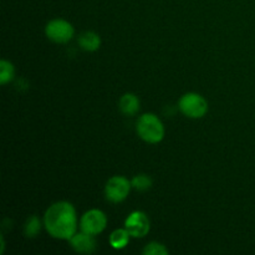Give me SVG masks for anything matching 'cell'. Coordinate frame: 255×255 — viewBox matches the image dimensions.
<instances>
[{"instance_id": "obj_1", "label": "cell", "mask_w": 255, "mask_h": 255, "mask_svg": "<svg viewBox=\"0 0 255 255\" xmlns=\"http://www.w3.org/2000/svg\"><path fill=\"white\" fill-rule=\"evenodd\" d=\"M44 226L52 238L70 241L77 229V216L74 206L65 201L50 206L45 212Z\"/></svg>"}, {"instance_id": "obj_2", "label": "cell", "mask_w": 255, "mask_h": 255, "mask_svg": "<svg viewBox=\"0 0 255 255\" xmlns=\"http://www.w3.org/2000/svg\"><path fill=\"white\" fill-rule=\"evenodd\" d=\"M136 129L139 138L148 143H158L164 137L163 124L154 114L142 115L137 121Z\"/></svg>"}, {"instance_id": "obj_3", "label": "cell", "mask_w": 255, "mask_h": 255, "mask_svg": "<svg viewBox=\"0 0 255 255\" xmlns=\"http://www.w3.org/2000/svg\"><path fill=\"white\" fill-rule=\"evenodd\" d=\"M182 114L189 119H202L208 112V102L196 92H188L183 95L178 102Z\"/></svg>"}, {"instance_id": "obj_4", "label": "cell", "mask_w": 255, "mask_h": 255, "mask_svg": "<svg viewBox=\"0 0 255 255\" xmlns=\"http://www.w3.org/2000/svg\"><path fill=\"white\" fill-rule=\"evenodd\" d=\"M132 184L126 177L114 176L105 186V196L112 203H121L128 197Z\"/></svg>"}, {"instance_id": "obj_5", "label": "cell", "mask_w": 255, "mask_h": 255, "mask_svg": "<svg viewBox=\"0 0 255 255\" xmlns=\"http://www.w3.org/2000/svg\"><path fill=\"white\" fill-rule=\"evenodd\" d=\"M45 34L51 41L57 44H65L70 41L75 34L74 26L64 19H54L47 22L45 27Z\"/></svg>"}, {"instance_id": "obj_6", "label": "cell", "mask_w": 255, "mask_h": 255, "mask_svg": "<svg viewBox=\"0 0 255 255\" xmlns=\"http://www.w3.org/2000/svg\"><path fill=\"white\" fill-rule=\"evenodd\" d=\"M107 226L106 214L100 209H91L87 211L80 221V228L85 233H89L91 236H97L102 233Z\"/></svg>"}, {"instance_id": "obj_7", "label": "cell", "mask_w": 255, "mask_h": 255, "mask_svg": "<svg viewBox=\"0 0 255 255\" xmlns=\"http://www.w3.org/2000/svg\"><path fill=\"white\" fill-rule=\"evenodd\" d=\"M125 228L133 238H143L151 229L149 219L143 212L134 211L125 221Z\"/></svg>"}, {"instance_id": "obj_8", "label": "cell", "mask_w": 255, "mask_h": 255, "mask_svg": "<svg viewBox=\"0 0 255 255\" xmlns=\"http://www.w3.org/2000/svg\"><path fill=\"white\" fill-rule=\"evenodd\" d=\"M94 237L81 231V233H75L74 237L70 239V246L77 253L91 254L96 249V241Z\"/></svg>"}, {"instance_id": "obj_9", "label": "cell", "mask_w": 255, "mask_h": 255, "mask_svg": "<svg viewBox=\"0 0 255 255\" xmlns=\"http://www.w3.org/2000/svg\"><path fill=\"white\" fill-rule=\"evenodd\" d=\"M79 44L85 51H96L101 45V37L94 31H85L80 35Z\"/></svg>"}, {"instance_id": "obj_10", "label": "cell", "mask_w": 255, "mask_h": 255, "mask_svg": "<svg viewBox=\"0 0 255 255\" xmlns=\"http://www.w3.org/2000/svg\"><path fill=\"white\" fill-rule=\"evenodd\" d=\"M120 110L122 114L128 115V116L134 115L139 110L138 97L134 94H125L120 100Z\"/></svg>"}, {"instance_id": "obj_11", "label": "cell", "mask_w": 255, "mask_h": 255, "mask_svg": "<svg viewBox=\"0 0 255 255\" xmlns=\"http://www.w3.org/2000/svg\"><path fill=\"white\" fill-rule=\"evenodd\" d=\"M129 237H131V234L128 233L126 228L116 229L110 236V244L114 249H124L128 244Z\"/></svg>"}, {"instance_id": "obj_12", "label": "cell", "mask_w": 255, "mask_h": 255, "mask_svg": "<svg viewBox=\"0 0 255 255\" xmlns=\"http://www.w3.org/2000/svg\"><path fill=\"white\" fill-rule=\"evenodd\" d=\"M14 75L15 70L11 62L7 60H1L0 61V84L6 85L7 82L14 79Z\"/></svg>"}, {"instance_id": "obj_13", "label": "cell", "mask_w": 255, "mask_h": 255, "mask_svg": "<svg viewBox=\"0 0 255 255\" xmlns=\"http://www.w3.org/2000/svg\"><path fill=\"white\" fill-rule=\"evenodd\" d=\"M41 229V222L36 216H31L27 218L24 227V233L27 238H35Z\"/></svg>"}, {"instance_id": "obj_14", "label": "cell", "mask_w": 255, "mask_h": 255, "mask_svg": "<svg viewBox=\"0 0 255 255\" xmlns=\"http://www.w3.org/2000/svg\"><path fill=\"white\" fill-rule=\"evenodd\" d=\"M132 187L139 192H144L152 187V179L147 174H137L131 181Z\"/></svg>"}, {"instance_id": "obj_15", "label": "cell", "mask_w": 255, "mask_h": 255, "mask_svg": "<svg viewBox=\"0 0 255 255\" xmlns=\"http://www.w3.org/2000/svg\"><path fill=\"white\" fill-rule=\"evenodd\" d=\"M142 253L144 255H167L168 251H167V248L163 244L157 243V242H151V243H148L144 247Z\"/></svg>"}]
</instances>
